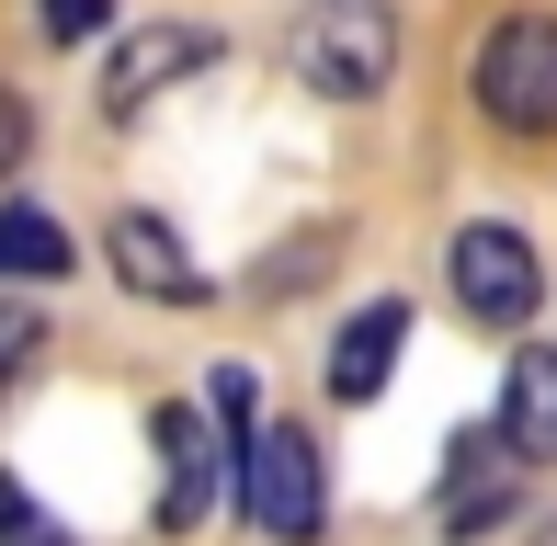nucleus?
Returning <instances> with one entry per match:
<instances>
[{"label": "nucleus", "instance_id": "7ed1b4c3", "mask_svg": "<svg viewBox=\"0 0 557 546\" xmlns=\"http://www.w3.org/2000/svg\"><path fill=\"white\" fill-rule=\"evenodd\" d=\"M478 114L500 137H557V12H512L478 46Z\"/></svg>", "mask_w": 557, "mask_h": 546}, {"label": "nucleus", "instance_id": "20e7f679", "mask_svg": "<svg viewBox=\"0 0 557 546\" xmlns=\"http://www.w3.org/2000/svg\"><path fill=\"white\" fill-rule=\"evenodd\" d=\"M455 308L478 319V331H523V319L546 308V262H535V239L523 228H500V216H478V228H455Z\"/></svg>", "mask_w": 557, "mask_h": 546}, {"label": "nucleus", "instance_id": "4468645a", "mask_svg": "<svg viewBox=\"0 0 557 546\" xmlns=\"http://www.w3.org/2000/svg\"><path fill=\"white\" fill-rule=\"evenodd\" d=\"M35 23H46V46H91L114 23V0H35Z\"/></svg>", "mask_w": 557, "mask_h": 546}, {"label": "nucleus", "instance_id": "9d476101", "mask_svg": "<svg viewBox=\"0 0 557 546\" xmlns=\"http://www.w3.org/2000/svg\"><path fill=\"white\" fill-rule=\"evenodd\" d=\"M500 444H512L523 467L557 456V353H546V342H523L512 376H500Z\"/></svg>", "mask_w": 557, "mask_h": 546}, {"label": "nucleus", "instance_id": "0eeeda50", "mask_svg": "<svg viewBox=\"0 0 557 546\" xmlns=\"http://www.w3.org/2000/svg\"><path fill=\"white\" fill-rule=\"evenodd\" d=\"M103 262H114L125 296H148V308H206V273H194L183 228H171V216H148V206H125L114 228H103Z\"/></svg>", "mask_w": 557, "mask_h": 546}, {"label": "nucleus", "instance_id": "f8f14e48", "mask_svg": "<svg viewBox=\"0 0 557 546\" xmlns=\"http://www.w3.org/2000/svg\"><path fill=\"white\" fill-rule=\"evenodd\" d=\"M0 546H81V535H69V524H58V512H46V501H35V489H23V479H12V467H0Z\"/></svg>", "mask_w": 557, "mask_h": 546}, {"label": "nucleus", "instance_id": "423d86ee", "mask_svg": "<svg viewBox=\"0 0 557 546\" xmlns=\"http://www.w3.org/2000/svg\"><path fill=\"white\" fill-rule=\"evenodd\" d=\"M148 444H160V535H194L216 512V421L194 410V399H160L148 410Z\"/></svg>", "mask_w": 557, "mask_h": 546}, {"label": "nucleus", "instance_id": "f03ea898", "mask_svg": "<svg viewBox=\"0 0 557 546\" xmlns=\"http://www.w3.org/2000/svg\"><path fill=\"white\" fill-rule=\"evenodd\" d=\"M285 69L319 91V103H375L387 69H398V12L387 0H319V12L296 23Z\"/></svg>", "mask_w": 557, "mask_h": 546}, {"label": "nucleus", "instance_id": "2eb2a0df", "mask_svg": "<svg viewBox=\"0 0 557 546\" xmlns=\"http://www.w3.org/2000/svg\"><path fill=\"white\" fill-rule=\"evenodd\" d=\"M23 160H35V103H23V91L0 80V183H12Z\"/></svg>", "mask_w": 557, "mask_h": 546}, {"label": "nucleus", "instance_id": "39448f33", "mask_svg": "<svg viewBox=\"0 0 557 546\" xmlns=\"http://www.w3.org/2000/svg\"><path fill=\"white\" fill-rule=\"evenodd\" d=\"M523 512V456L500 433H455V467H444V501H433V524L455 546H478V535H500Z\"/></svg>", "mask_w": 557, "mask_h": 546}, {"label": "nucleus", "instance_id": "f257e3e1", "mask_svg": "<svg viewBox=\"0 0 557 546\" xmlns=\"http://www.w3.org/2000/svg\"><path fill=\"white\" fill-rule=\"evenodd\" d=\"M227 467H239V512L273 546H319V524H331V479H319V444L296 433V421H250V433L227 444Z\"/></svg>", "mask_w": 557, "mask_h": 546}, {"label": "nucleus", "instance_id": "9b49d317", "mask_svg": "<svg viewBox=\"0 0 557 546\" xmlns=\"http://www.w3.org/2000/svg\"><path fill=\"white\" fill-rule=\"evenodd\" d=\"M0 273L12 285H46V273H69V228L35 206H0Z\"/></svg>", "mask_w": 557, "mask_h": 546}, {"label": "nucleus", "instance_id": "1a4fd4ad", "mask_svg": "<svg viewBox=\"0 0 557 546\" xmlns=\"http://www.w3.org/2000/svg\"><path fill=\"white\" fill-rule=\"evenodd\" d=\"M398 353H410V308L375 296V308L342 319V342H331V399H375V387L398 376Z\"/></svg>", "mask_w": 557, "mask_h": 546}, {"label": "nucleus", "instance_id": "ddd939ff", "mask_svg": "<svg viewBox=\"0 0 557 546\" xmlns=\"http://www.w3.org/2000/svg\"><path fill=\"white\" fill-rule=\"evenodd\" d=\"M35 353H46V308H35V296H0V399L23 387Z\"/></svg>", "mask_w": 557, "mask_h": 546}, {"label": "nucleus", "instance_id": "6e6552de", "mask_svg": "<svg viewBox=\"0 0 557 546\" xmlns=\"http://www.w3.org/2000/svg\"><path fill=\"white\" fill-rule=\"evenodd\" d=\"M194 69H216V35H206V23H148V35L114 46V69H103V114H148L171 80H194Z\"/></svg>", "mask_w": 557, "mask_h": 546}, {"label": "nucleus", "instance_id": "dca6fc26", "mask_svg": "<svg viewBox=\"0 0 557 546\" xmlns=\"http://www.w3.org/2000/svg\"><path fill=\"white\" fill-rule=\"evenodd\" d=\"M546 546H557V535H546Z\"/></svg>", "mask_w": 557, "mask_h": 546}]
</instances>
